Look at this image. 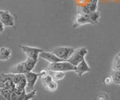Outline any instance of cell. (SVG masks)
Wrapping results in <instances>:
<instances>
[{
  "mask_svg": "<svg viewBox=\"0 0 120 100\" xmlns=\"http://www.w3.org/2000/svg\"><path fill=\"white\" fill-rule=\"evenodd\" d=\"M112 70H120V57L117 54L113 59L112 66Z\"/></svg>",
  "mask_w": 120,
  "mask_h": 100,
  "instance_id": "cell-19",
  "label": "cell"
},
{
  "mask_svg": "<svg viewBox=\"0 0 120 100\" xmlns=\"http://www.w3.org/2000/svg\"><path fill=\"white\" fill-rule=\"evenodd\" d=\"M104 82L105 84H107V85H110V84H113V80H112V76H107V77L104 79Z\"/></svg>",
  "mask_w": 120,
  "mask_h": 100,
  "instance_id": "cell-23",
  "label": "cell"
},
{
  "mask_svg": "<svg viewBox=\"0 0 120 100\" xmlns=\"http://www.w3.org/2000/svg\"><path fill=\"white\" fill-rule=\"evenodd\" d=\"M12 52L8 47L2 46L0 47V61H7L11 58Z\"/></svg>",
  "mask_w": 120,
  "mask_h": 100,
  "instance_id": "cell-11",
  "label": "cell"
},
{
  "mask_svg": "<svg viewBox=\"0 0 120 100\" xmlns=\"http://www.w3.org/2000/svg\"><path fill=\"white\" fill-rule=\"evenodd\" d=\"M52 80H53V79H52V76L50 75V74L47 75V76H45L44 78H43V79H41V81H42V84H43L44 86H46L47 84H49Z\"/></svg>",
  "mask_w": 120,
  "mask_h": 100,
  "instance_id": "cell-21",
  "label": "cell"
},
{
  "mask_svg": "<svg viewBox=\"0 0 120 100\" xmlns=\"http://www.w3.org/2000/svg\"><path fill=\"white\" fill-rule=\"evenodd\" d=\"M87 23L91 24V20H90L89 14H82L79 13L74 19V27L77 28Z\"/></svg>",
  "mask_w": 120,
  "mask_h": 100,
  "instance_id": "cell-8",
  "label": "cell"
},
{
  "mask_svg": "<svg viewBox=\"0 0 120 100\" xmlns=\"http://www.w3.org/2000/svg\"><path fill=\"white\" fill-rule=\"evenodd\" d=\"M39 58L48 61L49 64H51V63H56V62H59V61H63L59 57L56 56V55L53 52H45V51L41 52V54L39 55Z\"/></svg>",
  "mask_w": 120,
  "mask_h": 100,
  "instance_id": "cell-9",
  "label": "cell"
},
{
  "mask_svg": "<svg viewBox=\"0 0 120 100\" xmlns=\"http://www.w3.org/2000/svg\"><path fill=\"white\" fill-rule=\"evenodd\" d=\"M39 75V78L41 79H43L45 76H47V75H49V70L48 69H42L38 72Z\"/></svg>",
  "mask_w": 120,
  "mask_h": 100,
  "instance_id": "cell-24",
  "label": "cell"
},
{
  "mask_svg": "<svg viewBox=\"0 0 120 100\" xmlns=\"http://www.w3.org/2000/svg\"><path fill=\"white\" fill-rule=\"evenodd\" d=\"M88 54V49L85 47H80L76 49L73 55L68 60V61L72 64L74 66H76L78 65L81 61L85 60V57Z\"/></svg>",
  "mask_w": 120,
  "mask_h": 100,
  "instance_id": "cell-3",
  "label": "cell"
},
{
  "mask_svg": "<svg viewBox=\"0 0 120 100\" xmlns=\"http://www.w3.org/2000/svg\"><path fill=\"white\" fill-rule=\"evenodd\" d=\"M26 79V93H30L35 90V86L37 82L38 79L39 78V75L38 72H29L25 74Z\"/></svg>",
  "mask_w": 120,
  "mask_h": 100,
  "instance_id": "cell-4",
  "label": "cell"
},
{
  "mask_svg": "<svg viewBox=\"0 0 120 100\" xmlns=\"http://www.w3.org/2000/svg\"><path fill=\"white\" fill-rule=\"evenodd\" d=\"M15 85L12 80V74H0V89H13Z\"/></svg>",
  "mask_w": 120,
  "mask_h": 100,
  "instance_id": "cell-6",
  "label": "cell"
},
{
  "mask_svg": "<svg viewBox=\"0 0 120 100\" xmlns=\"http://www.w3.org/2000/svg\"><path fill=\"white\" fill-rule=\"evenodd\" d=\"M38 61V59H33V58H26V60L23 61L25 69H26V72H32L34 69V68L35 67Z\"/></svg>",
  "mask_w": 120,
  "mask_h": 100,
  "instance_id": "cell-12",
  "label": "cell"
},
{
  "mask_svg": "<svg viewBox=\"0 0 120 100\" xmlns=\"http://www.w3.org/2000/svg\"><path fill=\"white\" fill-rule=\"evenodd\" d=\"M98 0H89V2L86 6L88 7L90 12H95L97 11V7H98Z\"/></svg>",
  "mask_w": 120,
  "mask_h": 100,
  "instance_id": "cell-18",
  "label": "cell"
},
{
  "mask_svg": "<svg viewBox=\"0 0 120 100\" xmlns=\"http://www.w3.org/2000/svg\"><path fill=\"white\" fill-rule=\"evenodd\" d=\"M5 25H4L1 21H0V34H2V33L5 31Z\"/></svg>",
  "mask_w": 120,
  "mask_h": 100,
  "instance_id": "cell-25",
  "label": "cell"
},
{
  "mask_svg": "<svg viewBox=\"0 0 120 100\" xmlns=\"http://www.w3.org/2000/svg\"><path fill=\"white\" fill-rule=\"evenodd\" d=\"M91 71V68L89 66L88 63L86 61V60H83L81 61L80 64L76 66L74 72L77 74L79 77H82L86 72H89Z\"/></svg>",
  "mask_w": 120,
  "mask_h": 100,
  "instance_id": "cell-10",
  "label": "cell"
},
{
  "mask_svg": "<svg viewBox=\"0 0 120 100\" xmlns=\"http://www.w3.org/2000/svg\"><path fill=\"white\" fill-rule=\"evenodd\" d=\"M25 77V74H12V80L14 85H16L17 83Z\"/></svg>",
  "mask_w": 120,
  "mask_h": 100,
  "instance_id": "cell-20",
  "label": "cell"
},
{
  "mask_svg": "<svg viewBox=\"0 0 120 100\" xmlns=\"http://www.w3.org/2000/svg\"><path fill=\"white\" fill-rule=\"evenodd\" d=\"M89 17L91 20V25H96L98 23V20L100 19V13L98 11L92 12L89 14Z\"/></svg>",
  "mask_w": 120,
  "mask_h": 100,
  "instance_id": "cell-15",
  "label": "cell"
},
{
  "mask_svg": "<svg viewBox=\"0 0 120 100\" xmlns=\"http://www.w3.org/2000/svg\"><path fill=\"white\" fill-rule=\"evenodd\" d=\"M75 49H76L70 46H60L52 49V52L61 60L63 61H66L70 59L71 55L74 52Z\"/></svg>",
  "mask_w": 120,
  "mask_h": 100,
  "instance_id": "cell-2",
  "label": "cell"
},
{
  "mask_svg": "<svg viewBox=\"0 0 120 100\" xmlns=\"http://www.w3.org/2000/svg\"><path fill=\"white\" fill-rule=\"evenodd\" d=\"M76 66H74L68 61H59L56 63H51L48 65V70L51 71H59V72H71L75 71Z\"/></svg>",
  "mask_w": 120,
  "mask_h": 100,
  "instance_id": "cell-1",
  "label": "cell"
},
{
  "mask_svg": "<svg viewBox=\"0 0 120 100\" xmlns=\"http://www.w3.org/2000/svg\"><path fill=\"white\" fill-rule=\"evenodd\" d=\"M10 73H11V74H26V72L23 61L15 64L14 66H12L10 69Z\"/></svg>",
  "mask_w": 120,
  "mask_h": 100,
  "instance_id": "cell-13",
  "label": "cell"
},
{
  "mask_svg": "<svg viewBox=\"0 0 120 100\" xmlns=\"http://www.w3.org/2000/svg\"><path fill=\"white\" fill-rule=\"evenodd\" d=\"M49 74L52 76V79L56 81L62 80L65 76V72H59V71H51L49 70Z\"/></svg>",
  "mask_w": 120,
  "mask_h": 100,
  "instance_id": "cell-14",
  "label": "cell"
},
{
  "mask_svg": "<svg viewBox=\"0 0 120 100\" xmlns=\"http://www.w3.org/2000/svg\"><path fill=\"white\" fill-rule=\"evenodd\" d=\"M29 100H32V99H29Z\"/></svg>",
  "mask_w": 120,
  "mask_h": 100,
  "instance_id": "cell-26",
  "label": "cell"
},
{
  "mask_svg": "<svg viewBox=\"0 0 120 100\" xmlns=\"http://www.w3.org/2000/svg\"><path fill=\"white\" fill-rule=\"evenodd\" d=\"M20 48L21 50L23 52V53L26 55L27 58H33V59H38L39 55L41 54V52L44 50L40 49V48L37 47H32L29 46H25V45H20Z\"/></svg>",
  "mask_w": 120,
  "mask_h": 100,
  "instance_id": "cell-5",
  "label": "cell"
},
{
  "mask_svg": "<svg viewBox=\"0 0 120 100\" xmlns=\"http://www.w3.org/2000/svg\"><path fill=\"white\" fill-rule=\"evenodd\" d=\"M110 76L113 80V84H120V70H112Z\"/></svg>",
  "mask_w": 120,
  "mask_h": 100,
  "instance_id": "cell-16",
  "label": "cell"
},
{
  "mask_svg": "<svg viewBox=\"0 0 120 100\" xmlns=\"http://www.w3.org/2000/svg\"><path fill=\"white\" fill-rule=\"evenodd\" d=\"M45 88L47 89L48 91L50 92H54L57 90L58 88V84H57V81H56L54 80H52V81H50V83L47 84L46 86H44Z\"/></svg>",
  "mask_w": 120,
  "mask_h": 100,
  "instance_id": "cell-17",
  "label": "cell"
},
{
  "mask_svg": "<svg viewBox=\"0 0 120 100\" xmlns=\"http://www.w3.org/2000/svg\"><path fill=\"white\" fill-rule=\"evenodd\" d=\"M97 100H108L107 95L104 93H100L97 95Z\"/></svg>",
  "mask_w": 120,
  "mask_h": 100,
  "instance_id": "cell-22",
  "label": "cell"
},
{
  "mask_svg": "<svg viewBox=\"0 0 120 100\" xmlns=\"http://www.w3.org/2000/svg\"><path fill=\"white\" fill-rule=\"evenodd\" d=\"M0 21L5 27H13L14 25V19L8 10H0Z\"/></svg>",
  "mask_w": 120,
  "mask_h": 100,
  "instance_id": "cell-7",
  "label": "cell"
}]
</instances>
